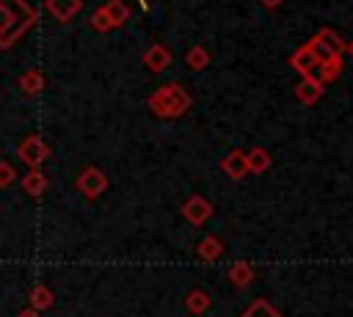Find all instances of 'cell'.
I'll use <instances>...</instances> for the list:
<instances>
[{
  "instance_id": "6da1fadb",
  "label": "cell",
  "mask_w": 353,
  "mask_h": 317,
  "mask_svg": "<svg viewBox=\"0 0 353 317\" xmlns=\"http://www.w3.org/2000/svg\"><path fill=\"white\" fill-rule=\"evenodd\" d=\"M36 22L39 11L28 0H0V50H11Z\"/></svg>"
},
{
  "instance_id": "7a4b0ae2",
  "label": "cell",
  "mask_w": 353,
  "mask_h": 317,
  "mask_svg": "<svg viewBox=\"0 0 353 317\" xmlns=\"http://www.w3.org/2000/svg\"><path fill=\"white\" fill-rule=\"evenodd\" d=\"M193 96L188 94V88L182 83H163L157 85L149 96H146V108L152 116L168 121V119H179L190 110Z\"/></svg>"
},
{
  "instance_id": "3957f363",
  "label": "cell",
  "mask_w": 353,
  "mask_h": 317,
  "mask_svg": "<svg viewBox=\"0 0 353 317\" xmlns=\"http://www.w3.org/2000/svg\"><path fill=\"white\" fill-rule=\"evenodd\" d=\"M17 157L28 165V168H39L47 157H50V143L41 138V135H28L19 141L17 146Z\"/></svg>"
},
{
  "instance_id": "277c9868",
  "label": "cell",
  "mask_w": 353,
  "mask_h": 317,
  "mask_svg": "<svg viewBox=\"0 0 353 317\" xmlns=\"http://www.w3.org/2000/svg\"><path fill=\"white\" fill-rule=\"evenodd\" d=\"M74 187H77L85 198H99V196L108 190V176H105L102 168H97V165H85V168L77 174Z\"/></svg>"
},
{
  "instance_id": "5b68a950",
  "label": "cell",
  "mask_w": 353,
  "mask_h": 317,
  "mask_svg": "<svg viewBox=\"0 0 353 317\" xmlns=\"http://www.w3.org/2000/svg\"><path fill=\"white\" fill-rule=\"evenodd\" d=\"M309 47L317 52V58H328V55H345V39L339 33H334L331 28H320L312 39H309Z\"/></svg>"
},
{
  "instance_id": "8992f818",
  "label": "cell",
  "mask_w": 353,
  "mask_h": 317,
  "mask_svg": "<svg viewBox=\"0 0 353 317\" xmlns=\"http://www.w3.org/2000/svg\"><path fill=\"white\" fill-rule=\"evenodd\" d=\"M182 218H185L190 226H204V223L212 218V204H210V198H204V196H199V193L188 196L185 204H182Z\"/></svg>"
},
{
  "instance_id": "52a82bcc",
  "label": "cell",
  "mask_w": 353,
  "mask_h": 317,
  "mask_svg": "<svg viewBox=\"0 0 353 317\" xmlns=\"http://www.w3.org/2000/svg\"><path fill=\"white\" fill-rule=\"evenodd\" d=\"M141 61H143V66L149 69V72H165L168 66H171V50L165 47V44H160V41H154V44H149L146 50H143V55H141Z\"/></svg>"
},
{
  "instance_id": "ba28073f",
  "label": "cell",
  "mask_w": 353,
  "mask_h": 317,
  "mask_svg": "<svg viewBox=\"0 0 353 317\" xmlns=\"http://www.w3.org/2000/svg\"><path fill=\"white\" fill-rule=\"evenodd\" d=\"M317 63H320V58H317V52L309 47V41L306 44H301L292 55H290V66L301 74V77H306V74H312L314 69H317Z\"/></svg>"
},
{
  "instance_id": "9c48e42d",
  "label": "cell",
  "mask_w": 353,
  "mask_h": 317,
  "mask_svg": "<svg viewBox=\"0 0 353 317\" xmlns=\"http://www.w3.org/2000/svg\"><path fill=\"white\" fill-rule=\"evenodd\" d=\"M292 94H295L298 102H303V105H314V102H320V96H323V83H320L317 77L306 74V77H301V80L292 85Z\"/></svg>"
},
{
  "instance_id": "30bf717a",
  "label": "cell",
  "mask_w": 353,
  "mask_h": 317,
  "mask_svg": "<svg viewBox=\"0 0 353 317\" xmlns=\"http://www.w3.org/2000/svg\"><path fill=\"white\" fill-rule=\"evenodd\" d=\"M221 171L232 179V182H240L245 174H248V165H245V152L243 149H229L221 160Z\"/></svg>"
},
{
  "instance_id": "8fae6325",
  "label": "cell",
  "mask_w": 353,
  "mask_h": 317,
  "mask_svg": "<svg viewBox=\"0 0 353 317\" xmlns=\"http://www.w3.org/2000/svg\"><path fill=\"white\" fill-rule=\"evenodd\" d=\"M342 55H328V58H323L320 63H317V69L312 72V77H317L323 85L325 83H334V80H339V74H342Z\"/></svg>"
},
{
  "instance_id": "7c38bea8",
  "label": "cell",
  "mask_w": 353,
  "mask_h": 317,
  "mask_svg": "<svg viewBox=\"0 0 353 317\" xmlns=\"http://www.w3.org/2000/svg\"><path fill=\"white\" fill-rule=\"evenodd\" d=\"M44 6H47V11H50L58 22H69L72 17L80 14L83 0H44Z\"/></svg>"
},
{
  "instance_id": "4fadbf2b",
  "label": "cell",
  "mask_w": 353,
  "mask_h": 317,
  "mask_svg": "<svg viewBox=\"0 0 353 317\" xmlns=\"http://www.w3.org/2000/svg\"><path fill=\"white\" fill-rule=\"evenodd\" d=\"M19 185H22V190H25L30 198H39V196L47 193V176H44L41 168H28V174L19 179Z\"/></svg>"
},
{
  "instance_id": "5bb4252c",
  "label": "cell",
  "mask_w": 353,
  "mask_h": 317,
  "mask_svg": "<svg viewBox=\"0 0 353 317\" xmlns=\"http://www.w3.org/2000/svg\"><path fill=\"white\" fill-rule=\"evenodd\" d=\"M223 243H221V237H215V234H207V237H201L199 240V245H196V256L201 259V262H215V259H221L223 256Z\"/></svg>"
},
{
  "instance_id": "9a60e30c",
  "label": "cell",
  "mask_w": 353,
  "mask_h": 317,
  "mask_svg": "<svg viewBox=\"0 0 353 317\" xmlns=\"http://www.w3.org/2000/svg\"><path fill=\"white\" fill-rule=\"evenodd\" d=\"M28 303H30L28 309H33V311H47L55 303V292L47 284H33L28 292Z\"/></svg>"
},
{
  "instance_id": "2e32d148",
  "label": "cell",
  "mask_w": 353,
  "mask_h": 317,
  "mask_svg": "<svg viewBox=\"0 0 353 317\" xmlns=\"http://www.w3.org/2000/svg\"><path fill=\"white\" fill-rule=\"evenodd\" d=\"M226 276H229L232 287L243 289V287L254 284V278H256V270H254V265H251V262H234V265L226 270Z\"/></svg>"
},
{
  "instance_id": "e0dca14e",
  "label": "cell",
  "mask_w": 353,
  "mask_h": 317,
  "mask_svg": "<svg viewBox=\"0 0 353 317\" xmlns=\"http://www.w3.org/2000/svg\"><path fill=\"white\" fill-rule=\"evenodd\" d=\"M245 165H248V174H265L270 168V152L265 146H251L245 152Z\"/></svg>"
},
{
  "instance_id": "ac0fdd59",
  "label": "cell",
  "mask_w": 353,
  "mask_h": 317,
  "mask_svg": "<svg viewBox=\"0 0 353 317\" xmlns=\"http://www.w3.org/2000/svg\"><path fill=\"white\" fill-rule=\"evenodd\" d=\"M44 74L39 72V69H28V72H22V77H19V91L25 94V96H39L41 91H44Z\"/></svg>"
},
{
  "instance_id": "d6986e66",
  "label": "cell",
  "mask_w": 353,
  "mask_h": 317,
  "mask_svg": "<svg viewBox=\"0 0 353 317\" xmlns=\"http://www.w3.org/2000/svg\"><path fill=\"white\" fill-rule=\"evenodd\" d=\"M210 306H212V298H210V292L201 289V287H196V289H190V292L185 295V309H188L190 314H204Z\"/></svg>"
},
{
  "instance_id": "ffe728a7",
  "label": "cell",
  "mask_w": 353,
  "mask_h": 317,
  "mask_svg": "<svg viewBox=\"0 0 353 317\" xmlns=\"http://www.w3.org/2000/svg\"><path fill=\"white\" fill-rule=\"evenodd\" d=\"M102 8H105V14H108V19H110L113 28H121L130 19V6L124 0H108Z\"/></svg>"
},
{
  "instance_id": "44dd1931",
  "label": "cell",
  "mask_w": 353,
  "mask_h": 317,
  "mask_svg": "<svg viewBox=\"0 0 353 317\" xmlns=\"http://www.w3.org/2000/svg\"><path fill=\"white\" fill-rule=\"evenodd\" d=\"M185 63H188V69H193V72L207 69V66H210V50H207V47H201V44L190 47V50L185 52Z\"/></svg>"
},
{
  "instance_id": "7402d4cb",
  "label": "cell",
  "mask_w": 353,
  "mask_h": 317,
  "mask_svg": "<svg viewBox=\"0 0 353 317\" xmlns=\"http://www.w3.org/2000/svg\"><path fill=\"white\" fill-rule=\"evenodd\" d=\"M240 317H281V314L273 309V303H268L265 298H256V300H251V306Z\"/></svg>"
},
{
  "instance_id": "603a6c76",
  "label": "cell",
  "mask_w": 353,
  "mask_h": 317,
  "mask_svg": "<svg viewBox=\"0 0 353 317\" xmlns=\"http://www.w3.org/2000/svg\"><path fill=\"white\" fill-rule=\"evenodd\" d=\"M91 28H94L97 33H108V30H113V25H110L105 8H97V11L91 14Z\"/></svg>"
},
{
  "instance_id": "cb8c5ba5",
  "label": "cell",
  "mask_w": 353,
  "mask_h": 317,
  "mask_svg": "<svg viewBox=\"0 0 353 317\" xmlns=\"http://www.w3.org/2000/svg\"><path fill=\"white\" fill-rule=\"evenodd\" d=\"M14 182H17V168L3 160V163H0V187L6 190V187H11Z\"/></svg>"
},
{
  "instance_id": "d4e9b609",
  "label": "cell",
  "mask_w": 353,
  "mask_h": 317,
  "mask_svg": "<svg viewBox=\"0 0 353 317\" xmlns=\"http://www.w3.org/2000/svg\"><path fill=\"white\" fill-rule=\"evenodd\" d=\"M259 3H262L265 8H279V6L284 3V0H259Z\"/></svg>"
},
{
  "instance_id": "484cf974",
  "label": "cell",
  "mask_w": 353,
  "mask_h": 317,
  "mask_svg": "<svg viewBox=\"0 0 353 317\" xmlns=\"http://www.w3.org/2000/svg\"><path fill=\"white\" fill-rule=\"evenodd\" d=\"M17 317H41V314H39V311H33V309H25V311H19Z\"/></svg>"
},
{
  "instance_id": "4316f807",
  "label": "cell",
  "mask_w": 353,
  "mask_h": 317,
  "mask_svg": "<svg viewBox=\"0 0 353 317\" xmlns=\"http://www.w3.org/2000/svg\"><path fill=\"white\" fill-rule=\"evenodd\" d=\"M345 52H347V55H350V58H353V41H350V44H347V47H345Z\"/></svg>"
}]
</instances>
